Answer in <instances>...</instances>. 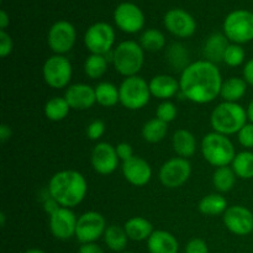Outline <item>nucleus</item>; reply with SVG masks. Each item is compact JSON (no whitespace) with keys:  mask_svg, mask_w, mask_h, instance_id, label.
<instances>
[{"mask_svg":"<svg viewBox=\"0 0 253 253\" xmlns=\"http://www.w3.org/2000/svg\"><path fill=\"white\" fill-rule=\"evenodd\" d=\"M202 155L212 167H227L232 163L236 151L227 136L219 132L207 133L202 140Z\"/></svg>","mask_w":253,"mask_h":253,"instance_id":"nucleus-5","label":"nucleus"},{"mask_svg":"<svg viewBox=\"0 0 253 253\" xmlns=\"http://www.w3.org/2000/svg\"><path fill=\"white\" fill-rule=\"evenodd\" d=\"M111 63L115 71L125 78L137 76L145 63V49L132 40L120 42L114 48Z\"/></svg>","mask_w":253,"mask_h":253,"instance_id":"nucleus-4","label":"nucleus"},{"mask_svg":"<svg viewBox=\"0 0 253 253\" xmlns=\"http://www.w3.org/2000/svg\"><path fill=\"white\" fill-rule=\"evenodd\" d=\"M11 133V128H10L9 125H6V124H1V125H0V141H1L2 143H5L7 140H10Z\"/></svg>","mask_w":253,"mask_h":253,"instance_id":"nucleus-46","label":"nucleus"},{"mask_svg":"<svg viewBox=\"0 0 253 253\" xmlns=\"http://www.w3.org/2000/svg\"><path fill=\"white\" fill-rule=\"evenodd\" d=\"M105 133V124L101 120H94L86 126V136L89 140L98 141Z\"/></svg>","mask_w":253,"mask_h":253,"instance_id":"nucleus-39","label":"nucleus"},{"mask_svg":"<svg viewBox=\"0 0 253 253\" xmlns=\"http://www.w3.org/2000/svg\"><path fill=\"white\" fill-rule=\"evenodd\" d=\"M192 174V165L187 158L173 157L166 161L160 169L161 183L168 189H177L182 187Z\"/></svg>","mask_w":253,"mask_h":253,"instance_id":"nucleus-10","label":"nucleus"},{"mask_svg":"<svg viewBox=\"0 0 253 253\" xmlns=\"http://www.w3.org/2000/svg\"><path fill=\"white\" fill-rule=\"evenodd\" d=\"M120 104L128 110H141L151 99L150 84L140 76L127 77L119 86Z\"/></svg>","mask_w":253,"mask_h":253,"instance_id":"nucleus-7","label":"nucleus"},{"mask_svg":"<svg viewBox=\"0 0 253 253\" xmlns=\"http://www.w3.org/2000/svg\"><path fill=\"white\" fill-rule=\"evenodd\" d=\"M185 253H209V247L203 239H192L185 246Z\"/></svg>","mask_w":253,"mask_h":253,"instance_id":"nucleus-41","label":"nucleus"},{"mask_svg":"<svg viewBox=\"0 0 253 253\" xmlns=\"http://www.w3.org/2000/svg\"><path fill=\"white\" fill-rule=\"evenodd\" d=\"M64 98L73 110H88L96 104L95 88L85 83L69 85L64 93Z\"/></svg>","mask_w":253,"mask_h":253,"instance_id":"nucleus-19","label":"nucleus"},{"mask_svg":"<svg viewBox=\"0 0 253 253\" xmlns=\"http://www.w3.org/2000/svg\"><path fill=\"white\" fill-rule=\"evenodd\" d=\"M242 78L247 82L249 85H253V58L249 59L245 63L244 71H242Z\"/></svg>","mask_w":253,"mask_h":253,"instance_id":"nucleus-44","label":"nucleus"},{"mask_svg":"<svg viewBox=\"0 0 253 253\" xmlns=\"http://www.w3.org/2000/svg\"><path fill=\"white\" fill-rule=\"evenodd\" d=\"M168 133V124L155 118L148 120L142 127V137L148 143H158L166 138Z\"/></svg>","mask_w":253,"mask_h":253,"instance_id":"nucleus-31","label":"nucleus"},{"mask_svg":"<svg viewBox=\"0 0 253 253\" xmlns=\"http://www.w3.org/2000/svg\"><path fill=\"white\" fill-rule=\"evenodd\" d=\"M0 225H1V227L5 226V214L4 212H0Z\"/></svg>","mask_w":253,"mask_h":253,"instance_id":"nucleus-50","label":"nucleus"},{"mask_svg":"<svg viewBox=\"0 0 253 253\" xmlns=\"http://www.w3.org/2000/svg\"><path fill=\"white\" fill-rule=\"evenodd\" d=\"M115 31L108 22H95L84 34V46L91 54L106 56L114 51L115 44Z\"/></svg>","mask_w":253,"mask_h":253,"instance_id":"nucleus-8","label":"nucleus"},{"mask_svg":"<svg viewBox=\"0 0 253 253\" xmlns=\"http://www.w3.org/2000/svg\"><path fill=\"white\" fill-rule=\"evenodd\" d=\"M105 217L98 211H86L78 217L76 237L81 244L95 242L104 236L106 230Z\"/></svg>","mask_w":253,"mask_h":253,"instance_id":"nucleus-12","label":"nucleus"},{"mask_svg":"<svg viewBox=\"0 0 253 253\" xmlns=\"http://www.w3.org/2000/svg\"><path fill=\"white\" fill-rule=\"evenodd\" d=\"M172 146L178 157L188 160L197 152V138L190 131L180 128L175 131L173 135Z\"/></svg>","mask_w":253,"mask_h":253,"instance_id":"nucleus-23","label":"nucleus"},{"mask_svg":"<svg viewBox=\"0 0 253 253\" xmlns=\"http://www.w3.org/2000/svg\"><path fill=\"white\" fill-rule=\"evenodd\" d=\"M44 115L49 121H58L64 120L68 116L69 111H71V106L67 103L64 96H53L49 100L46 101L44 104Z\"/></svg>","mask_w":253,"mask_h":253,"instance_id":"nucleus-29","label":"nucleus"},{"mask_svg":"<svg viewBox=\"0 0 253 253\" xmlns=\"http://www.w3.org/2000/svg\"><path fill=\"white\" fill-rule=\"evenodd\" d=\"M77 221L78 217L76 216L73 210L61 207L49 216V231L57 240L66 241L76 236Z\"/></svg>","mask_w":253,"mask_h":253,"instance_id":"nucleus-17","label":"nucleus"},{"mask_svg":"<svg viewBox=\"0 0 253 253\" xmlns=\"http://www.w3.org/2000/svg\"><path fill=\"white\" fill-rule=\"evenodd\" d=\"M109 59L103 54H89L84 62V73L90 79H99L106 73Z\"/></svg>","mask_w":253,"mask_h":253,"instance_id":"nucleus-35","label":"nucleus"},{"mask_svg":"<svg viewBox=\"0 0 253 253\" xmlns=\"http://www.w3.org/2000/svg\"><path fill=\"white\" fill-rule=\"evenodd\" d=\"M14 48V43H12V39L6 31L0 30V56L2 58H6Z\"/></svg>","mask_w":253,"mask_h":253,"instance_id":"nucleus-40","label":"nucleus"},{"mask_svg":"<svg viewBox=\"0 0 253 253\" xmlns=\"http://www.w3.org/2000/svg\"><path fill=\"white\" fill-rule=\"evenodd\" d=\"M24 253H46L43 250H40V249H30L27 251H25Z\"/></svg>","mask_w":253,"mask_h":253,"instance_id":"nucleus-49","label":"nucleus"},{"mask_svg":"<svg viewBox=\"0 0 253 253\" xmlns=\"http://www.w3.org/2000/svg\"><path fill=\"white\" fill-rule=\"evenodd\" d=\"M77 41L76 27L66 20L56 21L47 35V43L54 54L64 56L74 47Z\"/></svg>","mask_w":253,"mask_h":253,"instance_id":"nucleus-11","label":"nucleus"},{"mask_svg":"<svg viewBox=\"0 0 253 253\" xmlns=\"http://www.w3.org/2000/svg\"><path fill=\"white\" fill-rule=\"evenodd\" d=\"M231 168L240 179H252L253 178V152L242 151L236 153L231 163Z\"/></svg>","mask_w":253,"mask_h":253,"instance_id":"nucleus-30","label":"nucleus"},{"mask_svg":"<svg viewBox=\"0 0 253 253\" xmlns=\"http://www.w3.org/2000/svg\"><path fill=\"white\" fill-rule=\"evenodd\" d=\"M128 239L132 241H147L153 234V226L147 219L142 216H132L124 225Z\"/></svg>","mask_w":253,"mask_h":253,"instance_id":"nucleus-24","label":"nucleus"},{"mask_svg":"<svg viewBox=\"0 0 253 253\" xmlns=\"http://www.w3.org/2000/svg\"><path fill=\"white\" fill-rule=\"evenodd\" d=\"M10 25V16L5 10H0V30L6 31L7 26Z\"/></svg>","mask_w":253,"mask_h":253,"instance_id":"nucleus-47","label":"nucleus"},{"mask_svg":"<svg viewBox=\"0 0 253 253\" xmlns=\"http://www.w3.org/2000/svg\"><path fill=\"white\" fill-rule=\"evenodd\" d=\"M121 169L125 179L135 187H145L152 178V167L147 161L138 156H133L123 162Z\"/></svg>","mask_w":253,"mask_h":253,"instance_id":"nucleus-18","label":"nucleus"},{"mask_svg":"<svg viewBox=\"0 0 253 253\" xmlns=\"http://www.w3.org/2000/svg\"><path fill=\"white\" fill-rule=\"evenodd\" d=\"M237 175L235 174L234 169L231 167H220L216 168L212 174V184L215 189L221 194V193H227L232 190L236 183Z\"/></svg>","mask_w":253,"mask_h":253,"instance_id":"nucleus-33","label":"nucleus"},{"mask_svg":"<svg viewBox=\"0 0 253 253\" xmlns=\"http://www.w3.org/2000/svg\"><path fill=\"white\" fill-rule=\"evenodd\" d=\"M247 86H249V84H247V82L244 78L231 77V78L222 82L220 96L224 99V101L237 103V101L241 100L245 96L247 91Z\"/></svg>","mask_w":253,"mask_h":253,"instance_id":"nucleus-25","label":"nucleus"},{"mask_svg":"<svg viewBox=\"0 0 253 253\" xmlns=\"http://www.w3.org/2000/svg\"><path fill=\"white\" fill-rule=\"evenodd\" d=\"M96 104L104 108H113L120 103V91L115 84L110 82H101L95 86Z\"/></svg>","mask_w":253,"mask_h":253,"instance_id":"nucleus-27","label":"nucleus"},{"mask_svg":"<svg viewBox=\"0 0 253 253\" xmlns=\"http://www.w3.org/2000/svg\"><path fill=\"white\" fill-rule=\"evenodd\" d=\"M78 253H104V251L96 242H89V244H82Z\"/></svg>","mask_w":253,"mask_h":253,"instance_id":"nucleus-45","label":"nucleus"},{"mask_svg":"<svg viewBox=\"0 0 253 253\" xmlns=\"http://www.w3.org/2000/svg\"><path fill=\"white\" fill-rule=\"evenodd\" d=\"M247 118H249V121L251 124H253V99L250 101L249 106H247Z\"/></svg>","mask_w":253,"mask_h":253,"instance_id":"nucleus-48","label":"nucleus"},{"mask_svg":"<svg viewBox=\"0 0 253 253\" xmlns=\"http://www.w3.org/2000/svg\"><path fill=\"white\" fill-rule=\"evenodd\" d=\"M167 61L175 71H180L182 73L188 66H189V52L187 51L182 43H172L166 52Z\"/></svg>","mask_w":253,"mask_h":253,"instance_id":"nucleus-32","label":"nucleus"},{"mask_svg":"<svg viewBox=\"0 0 253 253\" xmlns=\"http://www.w3.org/2000/svg\"><path fill=\"white\" fill-rule=\"evenodd\" d=\"M237 138L242 147L251 150L253 148V124L247 123L241 130L237 132Z\"/></svg>","mask_w":253,"mask_h":253,"instance_id":"nucleus-38","label":"nucleus"},{"mask_svg":"<svg viewBox=\"0 0 253 253\" xmlns=\"http://www.w3.org/2000/svg\"><path fill=\"white\" fill-rule=\"evenodd\" d=\"M147 250L150 253H178L179 242L170 232L156 230L147 240Z\"/></svg>","mask_w":253,"mask_h":253,"instance_id":"nucleus-22","label":"nucleus"},{"mask_svg":"<svg viewBox=\"0 0 253 253\" xmlns=\"http://www.w3.org/2000/svg\"><path fill=\"white\" fill-rule=\"evenodd\" d=\"M198 208H199V211L207 216H216V215H224L229 205L224 195L220 193H212L203 198Z\"/></svg>","mask_w":253,"mask_h":253,"instance_id":"nucleus-26","label":"nucleus"},{"mask_svg":"<svg viewBox=\"0 0 253 253\" xmlns=\"http://www.w3.org/2000/svg\"><path fill=\"white\" fill-rule=\"evenodd\" d=\"M245 58H246V52L242 44L230 43L225 52L224 63L229 67H239L244 63Z\"/></svg>","mask_w":253,"mask_h":253,"instance_id":"nucleus-36","label":"nucleus"},{"mask_svg":"<svg viewBox=\"0 0 253 253\" xmlns=\"http://www.w3.org/2000/svg\"><path fill=\"white\" fill-rule=\"evenodd\" d=\"M72 74H73V68L71 61L62 54H53L48 57L42 67V76L49 88H68Z\"/></svg>","mask_w":253,"mask_h":253,"instance_id":"nucleus-9","label":"nucleus"},{"mask_svg":"<svg viewBox=\"0 0 253 253\" xmlns=\"http://www.w3.org/2000/svg\"><path fill=\"white\" fill-rule=\"evenodd\" d=\"M104 242L106 246L114 252H124L128 242V236L126 234L124 227L118 226V225H110L106 227L105 234H104Z\"/></svg>","mask_w":253,"mask_h":253,"instance_id":"nucleus-28","label":"nucleus"},{"mask_svg":"<svg viewBox=\"0 0 253 253\" xmlns=\"http://www.w3.org/2000/svg\"><path fill=\"white\" fill-rule=\"evenodd\" d=\"M222 220L226 229L237 236H246L253 232V214L246 207H229L222 215Z\"/></svg>","mask_w":253,"mask_h":253,"instance_id":"nucleus-15","label":"nucleus"},{"mask_svg":"<svg viewBox=\"0 0 253 253\" xmlns=\"http://www.w3.org/2000/svg\"><path fill=\"white\" fill-rule=\"evenodd\" d=\"M178 115V109L175 106L174 103H172L170 100H165L157 106L156 109V118L162 120L163 123L169 124L172 121L175 120Z\"/></svg>","mask_w":253,"mask_h":253,"instance_id":"nucleus-37","label":"nucleus"},{"mask_svg":"<svg viewBox=\"0 0 253 253\" xmlns=\"http://www.w3.org/2000/svg\"><path fill=\"white\" fill-rule=\"evenodd\" d=\"M119 161L115 146L108 142H99L94 146L90 155L93 169L101 175H109L118 169Z\"/></svg>","mask_w":253,"mask_h":253,"instance_id":"nucleus-16","label":"nucleus"},{"mask_svg":"<svg viewBox=\"0 0 253 253\" xmlns=\"http://www.w3.org/2000/svg\"><path fill=\"white\" fill-rule=\"evenodd\" d=\"M247 110L239 103L222 101L212 110L210 124L215 132L230 136L239 132L247 124Z\"/></svg>","mask_w":253,"mask_h":253,"instance_id":"nucleus-3","label":"nucleus"},{"mask_svg":"<svg viewBox=\"0 0 253 253\" xmlns=\"http://www.w3.org/2000/svg\"><path fill=\"white\" fill-rule=\"evenodd\" d=\"M48 193L59 203L61 207L73 209L85 199L88 193V182L78 170H59L49 179Z\"/></svg>","mask_w":253,"mask_h":253,"instance_id":"nucleus-2","label":"nucleus"},{"mask_svg":"<svg viewBox=\"0 0 253 253\" xmlns=\"http://www.w3.org/2000/svg\"><path fill=\"white\" fill-rule=\"evenodd\" d=\"M222 82L221 72L216 64L199 59L192 62L180 73V93L194 104H209L220 96Z\"/></svg>","mask_w":253,"mask_h":253,"instance_id":"nucleus-1","label":"nucleus"},{"mask_svg":"<svg viewBox=\"0 0 253 253\" xmlns=\"http://www.w3.org/2000/svg\"><path fill=\"white\" fill-rule=\"evenodd\" d=\"M59 208H61L59 203L57 202L54 198H52L48 193V197L43 200V209L44 211H46V214L48 215V216H51V215L54 214Z\"/></svg>","mask_w":253,"mask_h":253,"instance_id":"nucleus-43","label":"nucleus"},{"mask_svg":"<svg viewBox=\"0 0 253 253\" xmlns=\"http://www.w3.org/2000/svg\"><path fill=\"white\" fill-rule=\"evenodd\" d=\"M163 24L168 32L179 39H189L197 31V21L184 9H170L163 17Z\"/></svg>","mask_w":253,"mask_h":253,"instance_id":"nucleus-14","label":"nucleus"},{"mask_svg":"<svg viewBox=\"0 0 253 253\" xmlns=\"http://www.w3.org/2000/svg\"><path fill=\"white\" fill-rule=\"evenodd\" d=\"M138 43L145 51L158 52L165 48L167 41L162 31L157 29H147L141 34Z\"/></svg>","mask_w":253,"mask_h":253,"instance_id":"nucleus-34","label":"nucleus"},{"mask_svg":"<svg viewBox=\"0 0 253 253\" xmlns=\"http://www.w3.org/2000/svg\"><path fill=\"white\" fill-rule=\"evenodd\" d=\"M115 150H116V153H118V157L120 158L123 162L130 160V158H132L133 156H135L133 155L132 146L127 142L118 143V145L115 146Z\"/></svg>","mask_w":253,"mask_h":253,"instance_id":"nucleus-42","label":"nucleus"},{"mask_svg":"<svg viewBox=\"0 0 253 253\" xmlns=\"http://www.w3.org/2000/svg\"><path fill=\"white\" fill-rule=\"evenodd\" d=\"M222 30L231 43L244 44L253 41V11L245 9L231 11L225 17Z\"/></svg>","mask_w":253,"mask_h":253,"instance_id":"nucleus-6","label":"nucleus"},{"mask_svg":"<svg viewBox=\"0 0 253 253\" xmlns=\"http://www.w3.org/2000/svg\"><path fill=\"white\" fill-rule=\"evenodd\" d=\"M230 41L225 34H220V32H215V34L210 35L205 41L204 47H203V54L207 61L211 62V63H220L224 62L225 52H226L227 47H229Z\"/></svg>","mask_w":253,"mask_h":253,"instance_id":"nucleus-21","label":"nucleus"},{"mask_svg":"<svg viewBox=\"0 0 253 253\" xmlns=\"http://www.w3.org/2000/svg\"><path fill=\"white\" fill-rule=\"evenodd\" d=\"M114 21L125 34H137L145 26V14L133 2L124 1L116 6Z\"/></svg>","mask_w":253,"mask_h":253,"instance_id":"nucleus-13","label":"nucleus"},{"mask_svg":"<svg viewBox=\"0 0 253 253\" xmlns=\"http://www.w3.org/2000/svg\"><path fill=\"white\" fill-rule=\"evenodd\" d=\"M121 253H133V252H121Z\"/></svg>","mask_w":253,"mask_h":253,"instance_id":"nucleus-51","label":"nucleus"},{"mask_svg":"<svg viewBox=\"0 0 253 253\" xmlns=\"http://www.w3.org/2000/svg\"><path fill=\"white\" fill-rule=\"evenodd\" d=\"M151 95L160 100H169L180 91L179 81L168 74H158L150 81Z\"/></svg>","mask_w":253,"mask_h":253,"instance_id":"nucleus-20","label":"nucleus"}]
</instances>
